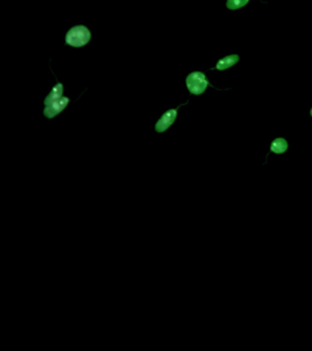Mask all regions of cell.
I'll use <instances>...</instances> for the list:
<instances>
[{
    "mask_svg": "<svg viewBox=\"0 0 312 351\" xmlns=\"http://www.w3.org/2000/svg\"><path fill=\"white\" fill-rule=\"evenodd\" d=\"M186 85L191 94L200 95L205 92L209 82L204 73L200 71H194L187 76Z\"/></svg>",
    "mask_w": 312,
    "mask_h": 351,
    "instance_id": "cell-2",
    "label": "cell"
},
{
    "mask_svg": "<svg viewBox=\"0 0 312 351\" xmlns=\"http://www.w3.org/2000/svg\"><path fill=\"white\" fill-rule=\"evenodd\" d=\"M69 98L62 97L60 100L56 101L49 105H46L44 109L43 114L49 119L55 117L57 114L62 113L63 110L69 105Z\"/></svg>",
    "mask_w": 312,
    "mask_h": 351,
    "instance_id": "cell-4",
    "label": "cell"
},
{
    "mask_svg": "<svg viewBox=\"0 0 312 351\" xmlns=\"http://www.w3.org/2000/svg\"><path fill=\"white\" fill-rule=\"evenodd\" d=\"M287 147H288V144L286 139L282 138H275L270 145V151L276 155H281L287 150Z\"/></svg>",
    "mask_w": 312,
    "mask_h": 351,
    "instance_id": "cell-7",
    "label": "cell"
},
{
    "mask_svg": "<svg viewBox=\"0 0 312 351\" xmlns=\"http://www.w3.org/2000/svg\"><path fill=\"white\" fill-rule=\"evenodd\" d=\"M239 59L240 58L236 54H233V55L225 57V58H223V59H221L219 61L214 69L219 70L228 69L232 66H234V64H236L239 62Z\"/></svg>",
    "mask_w": 312,
    "mask_h": 351,
    "instance_id": "cell-6",
    "label": "cell"
},
{
    "mask_svg": "<svg viewBox=\"0 0 312 351\" xmlns=\"http://www.w3.org/2000/svg\"><path fill=\"white\" fill-rule=\"evenodd\" d=\"M179 108L180 106L178 107L177 109H169V111H167L159 118V120L156 122V126H155V129L157 133H163L173 125L175 120L177 118V115H178Z\"/></svg>",
    "mask_w": 312,
    "mask_h": 351,
    "instance_id": "cell-3",
    "label": "cell"
},
{
    "mask_svg": "<svg viewBox=\"0 0 312 351\" xmlns=\"http://www.w3.org/2000/svg\"><path fill=\"white\" fill-rule=\"evenodd\" d=\"M63 85L62 83H57L54 87L51 89L50 94L44 100V105H49L50 104L60 100L63 97Z\"/></svg>",
    "mask_w": 312,
    "mask_h": 351,
    "instance_id": "cell-5",
    "label": "cell"
},
{
    "mask_svg": "<svg viewBox=\"0 0 312 351\" xmlns=\"http://www.w3.org/2000/svg\"><path fill=\"white\" fill-rule=\"evenodd\" d=\"M248 2H249V0H227L226 6L229 9L234 10V9H238V8H241V7L245 6Z\"/></svg>",
    "mask_w": 312,
    "mask_h": 351,
    "instance_id": "cell-8",
    "label": "cell"
},
{
    "mask_svg": "<svg viewBox=\"0 0 312 351\" xmlns=\"http://www.w3.org/2000/svg\"><path fill=\"white\" fill-rule=\"evenodd\" d=\"M311 115H312V110H311Z\"/></svg>",
    "mask_w": 312,
    "mask_h": 351,
    "instance_id": "cell-9",
    "label": "cell"
},
{
    "mask_svg": "<svg viewBox=\"0 0 312 351\" xmlns=\"http://www.w3.org/2000/svg\"><path fill=\"white\" fill-rule=\"evenodd\" d=\"M91 39V32L85 26H76L67 32L65 41L73 47H83Z\"/></svg>",
    "mask_w": 312,
    "mask_h": 351,
    "instance_id": "cell-1",
    "label": "cell"
}]
</instances>
